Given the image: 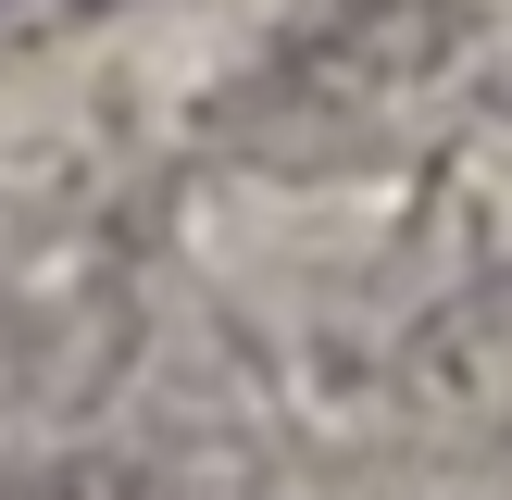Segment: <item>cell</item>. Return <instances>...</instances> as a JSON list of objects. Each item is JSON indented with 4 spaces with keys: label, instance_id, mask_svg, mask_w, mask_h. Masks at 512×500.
<instances>
[{
    "label": "cell",
    "instance_id": "1",
    "mask_svg": "<svg viewBox=\"0 0 512 500\" xmlns=\"http://www.w3.org/2000/svg\"><path fill=\"white\" fill-rule=\"evenodd\" d=\"M438 50H450L438 0H338L325 25H300V38L250 75L238 125H250V150H275V163H313V150L363 138L375 113H400V100L438 75Z\"/></svg>",
    "mask_w": 512,
    "mask_h": 500
},
{
    "label": "cell",
    "instance_id": "2",
    "mask_svg": "<svg viewBox=\"0 0 512 500\" xmlns=\"http://www.w3.org/2000/svg\"><path fill=\"white\" fill-rule=\"evenodd\" d=\"M125 0H0V75L13 63H50V50H75V38H100Z\"/></svg>",
    "mask_w": 512,
    "mask_h": 500
}]
</instances>
